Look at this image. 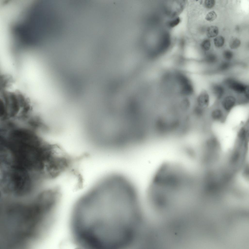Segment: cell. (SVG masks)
<instances>
[{
  "mask_svg": "<svg viewBox=\"0 0 249 249\" xmlns=\"http://www.w3.org/2000/svg\"><path fill=\"white\" fill-rule=\"evenodd\" d=\"M226 83L230 88L239 93H244L247 86L233 79H229Z\"/></svg>",
  "mask_w": 249,
  "mask_h": 249,
  "instance_id": "cell-1",
  "label": "cell"
},
{
  "mask_svg": "<svg viewBox=\"0 0 249 249\" xmlns=\"http://www.w3.org/2000/svg\"><path fill=\"white\" fill-rule=\"evenodd\" d=\"M209 101V98L208 94L205 90L202 91L201 93L197 99L198 106L202 108H206L208 106Z\"/></svg>",
  "mask_w": 249,
  "mask_h": 249,
  "instance_id": "cell-2",
  "label": "cell"
},
{
  "mask_svg": "<svg viewBox=\"0 0 249 249\" xmlns=\"http://www.w3.org/2000/svg\"><path fill=\"white\" fill-rule=\"evenodd\" d=\"M236 101V99L234 97L231 96H227L222 101V106L226 110L229 111L234 106Z\"/></svg>",
  "mask_w": 249,
  "mask_h": 249,
  "instance_id": "cell-3",
  "label": "cell"
},
{
  "mask_svg": "<svg viewBox=\"0 0 249 249\" xmlns=\"http://www.w3.org/2000/svg\"><path fill=\"white\" fill-rule=\"evenodd\" d=\"M219 32L218 28L216 26H212L209 27L207 29V35L209 38L216 36Z\"/></svg>",
  "mask_w": 249,
  "mask_h": 249,
  "instance_id": "cell-4",
  "label": "cell"
},
{
  "mask_svg": "<svg viewBox=\"0 0 249 249\" xmlns=\"http://www.w3.org/2000/svg\"><path fill=\"white\" fill-rule=\"evenodd\" d=\"M213 92L215 96L218 98H220L224 93L223 87L220 85H216L213 86Z\"/></svg>",
  "mask_w": 249,
  "mask_h": 249,
  "instance_id": "cell-5",
  "label": "cell"
},
{
  "mask_svg": "<svg viewBox=\"0 0 249 249\" xmlns=\"http://www.w3.org/2000/svg\"><path fill=\"white\" fill-rule=\"evenodd\" d=\"M241 44L240 40L237 38H232L230 40L229 46L232 49H237L239 47Z\"/></svg>",
  "mask_w": 249,
  "mask_h": 249,
  "instance_id": "cell-6",
  "label": "cell"
},
{
  "mask_svg": "<svg viewBox=\"0 0 249 249\" xmlns=\"http://www.w3.org/2000/svg\"><path fill=\"white\" fill-rule=\"evenodd\" d=\"M215 45L217 47H220L223 46L224 42V39L222 36H219L214 39Z\"/></svg>",
  "mask_w": 249,
  "mask_h": 249,
  "instance_id": "cell-7",
  "label": "cell"
},
{
  "mask_svg": "<svg viewBox=\"0 0 249 249\" xmlns=\"http://www.w3.org/2000/svg\"><path fill=\"white\" fill-rule=\"evenodd\" d=\"M222 116V111L219 109H216L213 110L211 114L212 118L214 120H218L220 119Z\"/></svg>",
  "mask_w": 249,
  "mask_h": 249,
  "instance_id": "cell-8",
  "label": "cell"
},
{
  "mask_svg": "<svg viewBox=\"0 0 249 249\" xmlns=\"http://www.w3.org/2000/svg\"><path fill=\"white\" fill-rule=\"evenodd\" d=\"M211 43L210 40L208 39L204 40L202 43L201 46L202 49L204 50H209L211 47Z\"/></svg>",
  "mask_w": 249,
  "mask_h": 249,
  "instance_id": "cell-9",
  "label": "cell"
},
{
  "mask_svg": "<svg viewBox=\"0 0 249 249\" xmlns=\"http://www.w3.org/2000/svg\"><path fill=\"white\" fill-rule=\"evenodd\" d=\"M217 14L215 12L213 11H211L208 13L205 17V19L207 21H211L214 20L216 18Z\"/></svg>",
  "mask_w": 249,
  "mask_h": 249,
  "instance_id": "cell-10",
  "label": "cell"
},
{
  "mask_svg": "<svg viewBox=\"0 0 249 249\" xmlns=\"http://www.w3.org/2000/svg\"><path fill=\"white\" fill-rule=\"evenodd\" d=\"M233 55L232 52L229 50H225L223 53V56L224 58L228 60H231L233 57Z\"/></svg>",
  "mask_w": 249,
  "mask_h": 249,
  "instance_id": "cell-11",
  "label": "cell"
},
{
  "mask_svg": "<svg viewBox=\"0 0 249 249\" xmlns=\"http://www.w3.org/2000/svg\"><path fill=\"white\" fill-rule=\"evenodd\" d=\"M215 3L214 0H206L204 2V5L205 7L209 9L212 8L214 6Z\"/></svg>",
  "mask_w": 249,
  "mask_h": 249,
  "instance_id": "cell-12",
  "label": "cell"
},
{
  "mask_svg": "<svg viewBox=\"0 0 249 249\" xmlns=\"http://www.w3.org/2000/svg\"><path fill=\"white\" fill-rule=\"evenodd\" d=\"M246 132L245 129L243 127L241 128L239 131L238 134V136L240 139L243 140L245 138Z\"/></svg>",
  "mask_w": 249,
  "mask_h": 249,
  "instance_id": "cell-13",
  "label": "cell"
},
{
  "mask_svg": "<svg viewBox=\"0 0 249 249\" xmlns=\"http://www.w3.org/2000/svg\"><path fill=\"white\" fill-rule=\"evenodd\" d=\"M216 57L213 54H210L208 55L206 57V61L209 63H213L216 61Z\"/></svg>",
  "mask_w": 249,
  "mask_h": 249,
  "instance_id": "cell-14",
  "label": "cell"
},
{
  "mask_svg": "<svg viewBox=\"0 0 249 249\" xmlns=\"http://www.w3.org/2000/svg\"><path fill=\"white\" fill-rule=\"evenodd\" d=\"M230 66V63L225 62L222 63L220 66V69L221 70H225L228 69Z\"/></svg>",
  "mask_w": 249,
  "mask_h": 249,
  "instance_id": "cell-15",
  "label": "cell"
},
{
  "mask_svg": "<svg viewBox=\"0 0 249 249\" xmlns=\"http://www.w3.org/2000/svg\"><path fill=\"white\" fill-rule=\"evenodd\" d=\"M246 97L247 98H249V87L247 86L245 91L244 93Z\"/></svg>",
  "mask_w": 249,
  "mask_h": 249,
  "instance_id": "cell-16",
  "label": "cell"
},
{
  "mask_svg": "<svg viewBox=\"0 0 249 249\" xmlns=\"http://www.w3.org/2000/svg\"><path fill=\"white\" fill-rule=\"evenodd\" d=\"M102 102H103V101H102Z\"/></svg>",
  "mask_w": 249,
  "mask_h": 249,
  "instance_id": "cell-17",
  "label": "cell"
}]
</instances>
